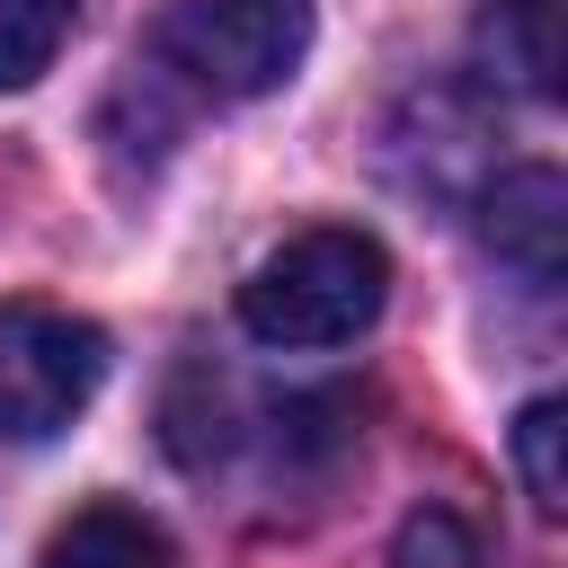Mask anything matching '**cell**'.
Masks as SVG:
<instances>
[{
  "mask_svg": "<svg viewBox=\"0 0 568 568\" xmlns=\"http://www.w3.org/2000/svg\"><path fill=\"white\" fill-rule=\"evenodd\" d=\"M106 382V328L53 302H0V444L62 435Z\"/></svg>",
  "mask_w": 568,
  "mask_h": 568,
  "instance_id": "3",
  "label": "cell"
},
{
  "mask_svg": "<svg viewBox=\"0 0 568 568\" xmlns=\"http://www.w3.org/2000/svg\"><path fill=\"white\" fill-rule=\"evenodd\" d=\"M80 0H0V89H27L53 71Z\"/></svg>",
  "mask_w": 568,
  "mask_h": 568,
  "instance_id": "7",
  "label": "cell"
},
{
  "mask_svg": "<svg viewBox=\"0 0 568 568\" xmlns=\"http://www.w3.org/2000/svg\"><path fill=\"white\" fill-rule=\"evenodd\" d=\"M559 435H568V408H559V399H532V408L515 417V470H524V488H532V506H541V515H559V506H568Z\"/></svg>",
  "mask_w": 568,
  "mask_h": 568,
  "instance_id": "8",
  "label": "cell"
},
{
  "mask_svg": "<svg viewBox=\"0 0 568 568\" xmlns=\"http://www.w3.org/2000/svg\"><path fill=\"white\" fill-rule=\"evenodd\" d=\"M36 568H178V550L142 506H80Z\"/></svg>",
  "mask_w": 568,
  "mask_h": 568,
  "instance_id": "5",
  "label": "cell"
},
{
  "mask_svg": "<svg viewBox=\"0 0 568 568\" xmlns=\"http://www.w3.org/2000/svg\"><path fill=\"white\" fill-rule=\"evenodd\" d=\"M479 53L524 98H550L559 89V0H488L479 9Z\"/></svg>",
  "mask_w": 568,
  "mask_h": 568,
  "instance_id": "6",
  "label": "cell"
},
{
  "mask_svg": "<svg viewBox=\"0 0 568 568\" xmlns=\"http://www.w3.org/2000/svg\"><path fill=\"white\" fill-rule=\"evenodd\" d=\"M479 240L524 275V284H559V248H568V186L559 169L524 160L479 195Z\"/></svg>",
  "mask_w": 568,
  "mask_h": 568,
  "instance_id": "4",
  "label": "cell"
},
{
  "mask_svg": "<svg viewBox=\"0 0 568 568\" xmlns=\"http://www.w3.org/2000/svg\"><path fill=\"white\" fill-rule=\"evenodd\" d=\"M382 302H390V257L373 231H346V222L293 231L240 284V320L266 346H346L382 320Z\"/></svg>",
  "mask_w": 568,
  "mask_h": 568,
  "instance_id": "1",
  "label": "cell"
},
{
  "mask_svg": "<svg viewBox=\"0 0 568 568\" xmlns=\"http://www.w3.org/2000/svg\"><path fill=\"white\" fill-rule=\"evenodd\" d=\"M311 53V0H169L160 62L204 98H266Z\"/></svg>",
  "mask_w": 568,
  "mask_h": 568,
  "instance_id": "2",
  "label": "cell"
},
{
  "mask_svg": "<svg viewBox=\"0 0 568 568\" xmlns=\"http://www.w3.org/2000/svg\"><path fill=\"white\" fill-rule=\"evenodd\" d=\"M399 568H479V532H470L462 515L426 506V515H408V532H399Z\"/></svg>",
  "mask_w": 568,
  "mask_h": 568,
  "instance_id": "9",
  "label": "cell"
}]
</instances>
